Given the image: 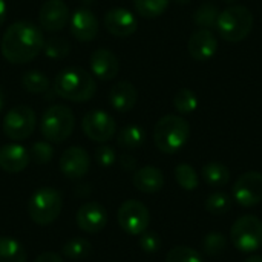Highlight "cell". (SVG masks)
I'll list each match as a JSON object with an SVG mask.
<instances>
[{
	"mask_svg": "<svg viewBox=\"0 0 262 262\" xmlns=\"http://www.w3.org/2000/svg\"><path fill=\"white\" fill-rule=\"evenodd\" d=\"M244 262H262V256H258V255H252V256H249L247 259Z\"/></svg>",
	"mask_w": 262,
	"mask_h": 262,
	"instance_id": "60d3db41",
	"label": "cell"
},
{
	"mask_svg": "<svg viewBox=\"0 0 262 262\" xmlns=\"http://www.w3.org/2000/svg\"><path fill=\"white\" fill-rule=\"evenodd\" d=\"M138 92L129 81H120L109 92V103L117 112H129L135 107Z\"/></svg>",
	"mask_w": 262,
	"mask_h": 262,
	"instance_id": "44dd1931",
	"label": "cell"
},
{
	"mask_svg": "<svg viewBox=\"0 0 262 262\" xmlns=\"http://www.w3.org/2000/svg\"><path fill=\"white\" fill-rule=\"evenodd\" d=\"M69 49H71V45L68 43V40H64L61 37H51L43 45L45 55L49 58H55V60L64 58L69 54Z\"/></svg>",
	"mask_w": 262,
	"mask_h": 262,
	"instance_id": "d6a6232c",
	"label": "cell"
},
{
	"mask_svg": "<svg viewBox=\"0 0 262 262\" xmlns=\"http://www.w3.org/2000/svg\"><path fill=\"white\" fill-rule=\"evenodd\" d=\"M81 129L84 135L95 143H106L115 135L117 126L115 120L101 109L89 111L81 121Z\"/></svg>",
	"mask_w": 262,
	"mask_h": 262,
	"instance_id": "30bf717a",
	"label": "cell"
},
{
	"mask_svg": "<svg viewBox=\"0 0 262 262\" xmlns=\"http://www.w3.org/2000/svg\"><path fill=\"white\" fill-rule=\"evenodd\" d=\"M230 207H232L230 196L223 192H215L206 200V210L215 216L226 215L230 210Z\"/></svg>",
	"mask_w": 262,
	"mask_h": 262,
	"instance_id": "4dcf8cb0",
	"label": "cell"
},
{
	"mask_svg": "<svg viewBox=\"0 0 262 262\" xmlns=\"http://www.w3.org/2000/svg\"><path fill=\"white\" fill-rule=\"evenodd\" d=\"M54 91L64 100L84 103L95 95L97 83L86 69L69 66L57 74L54 80Z\"/></svg>",
	"mask_w": 262,
	"mask_h": 262,
	"instance_id": "7a4b0ae2",
	"label": "cell"
},
{
	"mask_svg": "<svg viewBox=\"0 0 262 262\" xmlns=\"http://www.w3.org/2000/svg\"><path fill=\"white\" fill-rule=\"evenodd\" d=\"M220 17V9L215 3L212 2H204L203 5L198 6V9L193 14V21L196 26L201 29H212L216 26Z\"/></svg>",
	"mask_w": 262,
	"mask_h": 262,
	"instance_id": "d4e9b609",
	"label": "cell"
},
{
	"mask_svg": "<svg viewBox=\"0 0 262 262\" xmlns=\"http://www.w3.org/2000/svg\"><path fill=\"white\" fill-rule=\"evenodd\" d=\"M71 32L78 41H92L98 34V20L86 8H80L71 17Z\"/></svg>",
	"mask_w": 262,
	"mask_h": 262,
	"instance_id": "ac0fdd59",
	"label": "cell"
},
{
	"mask_svg": "<svg viewBox=\"0 0 262 262\" xmlns=\"http://www.w3.org/2000/svg\"><path fill=\"white\" fill-rule=\"evenodd\" d=\"M91 252H92V246L84 238H72L66 241L61 249L63 256L69 259H84L91 255Z\"/></svg>",
	"mask_w": 262,
	"mask_h": 262,
	"instance_id": "4316f807",
	"label": "cell"
},
{
	"mask_svg": "<svg viewBox=\"0 0 262 262\" xmlns=\"http://www.w3.org/2000/svg\"><path fill=\"white\" fill-rule=\"evenodd\" d=\"M75 127V117L68 106L55 104L45 111L40 129L46 141L60 144L66 141Z\"/></svg>",
	"mask_w": 262,
	"mask_h": 262,
	"instance_id": "8992f818",
	"label": "cell"
},
{
	"mask_svg": "<svg viewBox=\"0 0 262 262\" xmlns=\"http://www.w3.org/2000/svg\"><path fill=\"white\" fill-rule=\"evenodd\" d=\"M223 2H226V3H235L236 0H223Z\"/></svg>",
	"mask_w": 262,
	"mask_h": 262,
	"instance_id": "ee69618b",
	"label": "cell"
},
{
	"mask_svg": "<svg viewBox=\"0 0 262 262\" xmlns=\"http://www.w3.org/2000/svg\"><path fill=\"white\" fill-rule=\"evenodd\" d=\"M0 262H26V252L20 241L0 236Z\"/></svg>",
	"mask_w": 262,
	"mask_h": 262,
	"instance_id": "603a6c76",
	"label": "cell"
},
{
	"mask_svg": "<svg viewBox=\"0 0 262 262\" xmlns=\"http://www.w3.org/2000/svg\"><path fill=\"white\" fill-rule=\"evenodd\" d=\"M104 26L115 37H129L137 31L138 23L129 9L112 8L104 15Z\"/></svg>",
	"mask_w": 262,
	"mask_h": 262,
	"instance_id": "9a60e30c",
	"label": "cell"
},
{
	"mask_svg": "<svg viewBox=\"0 0 262 262\" xmlns=\"http://www.w3.org/2000/svg\"><path fill=\"white\" fill-rule=\"evenodd\" d=\"M3 107V92H2V88H0V111Z\"/></svg>",
	"mask_w": 262,
	"mask_h": 262,
	"instance_id": "b9f144b4",
	"label": "cell"
},
{
	"mask_svg": "<svg viewBox=\"0 0 262 262\" xmlns=\"http://www.w3.org/2000/svg\"><path fill=\"white\" fill-rule=\"evenodd\" d=\"M5 18H6V3L5 0H0V25H3Z\"/></svg>",
	"mask_w": 262,
	"mask_h": 262,
	"instance_id": "ab89813d",
	"label": "cell"
},
{
	"mask_svg": "<svg viewBox=\"0 0 262 262\" xmlns=\"http://www.w3.org/2000/svg\"><path fill=\"white\" fill-rule=\"evenodd\" d=\"M138 244H140V249L144 252V253H147V255H154V253H157L158 250H160V247H161V241H160V236L157 235V233H154V232H143L141 235H140V241H138Z\"/></svg>",
	"mask_w": 262,
	"mask_h": 262,
	"instance_id": "d590c367",
	"label": "cell"
},
{
	"mask_svg": "<svg viewBox=\"0 0 262 262\" xmlns=\"http://www.w3.org/2000/svg\"><path fill=\"white\" fill-rule=\"evenodd\" d=\"M34 262H63V259H61L60 255H57L54 252H45Z\"/></svg>",
	"mask_w": 262,
	"mask_h": 262,
	"instance_id": "f35d334b",
	"label": "cell"
},
{
	"mask_svg": "<svg viewBox=\"0 0 262 262\" xmlns=\"http://www.w3.org/2000/svg\"><path fill=\"white\" fill-rule=\"evenodd\" d=\"M173 106L180 114H192L198 107V97L192 89L183 88L175 94Z\"/></svg>",
	"mask_w": 262,
	"mask_h": 262,
	"instance_id": "f546056e",
	"label": "cell"
},
{
	"mask_svg": "<svg viewBox=\"0 0 262 262\" xmlns=\"http://www.w3.org/2000/svg\"><path fill=\"white\" fill-rule=\"evenodd\" d=\"M227 247V238L223 233L212 232L209 233L203 241V250L209 256H220L226 252Z\"/></svg>",
	"mask_w": 262,
	"mask_h": 262,
	"instance_id": "1f68e13d",
	"label": "cell"
},
{
	"mask_svg": "<svg viewBox=\"0 0 262 262\" xmlns=\"http://www.w3.org/2000/svg\"><path fill=\"white\" fill-rule=\"evenodd\" d=\"M35 112L29 106H15L3 118V132L14 141L26 140L35 130Z\"/></svg>",
	"mask_w": 262,
	"mask_h": 262,
	"instance_id": "ba28073f",
	"label": "cell"
},
{
	"mask_svg": "<svg viewBox=\"0 0 262 262\" xmlns=\"http://www.w3.org/2000/svg\"><path fill=\"white\" fill-rule=\"evenodd\" d=\"M63 209V196L54 187H40L32 193L28 203V215L38 226L54 223Z\"/></svg>",
	"mask_w": 262,
	"mask_h": 262,
	"instance_id": "5b68a950",
	"label": "cell"
},
{
	"mask_svg": "<svg viewBox=\"0 0 262 262\" xmlns=\"http://www.w3.org/2000/svg\"><path fill=\"white\" fill-rule=\"evenodd\" d=\"M170 0H134L137 12L144 18L160 17L169 6Z\"/></svg>",
	"mask_w": 262,
	"mask_h": 262,
	"instance_id": "f1b7e54d",
	"label": "cell"
},
{
	"mask_svg": "<svg viewBox=\"0 0 262 262\" xmlns=\"http://www.w3.org/2000/svg\"><path fill=\"white\" fill-rule=\"evenodd\" d=\"M173 2H177V3H180V5H186V3H189L190 0H173Z\"/></svg>",
	"mask_w": 262,
	"mask_h": 262,
	"instance_id": "7bdbcfd3",
	"label": "cell"
},
{
	"mask_svg": "<svg viewBox=\"0 0 262 262\" xmlns=\"http://www.w3.org/2000/svg\"><path fill=\"white\" fill-rule=\"evenodd\" d=\"M21 84L28 92H32V94H45L49 91L48 77L41 71H37V69L25 72L21 77Z\"/></svg>",
	"mask_w": 262,
	"mask_h": 262,
	"instance_id": "484cf974",
	"label": "cell"
},
{
	"mask_svg": "<svg viewBox=\"0 0 262 262\" xmlns=\"http://www.w3.org/2000/svg\"><path fill=\"white\" fill-rule=\"evenodd\" d=\"M230 241L241 253H253L262 246V221L253 215L238 218L230 229Z\"/></svg>",
	"mask_w": 262,
	"mask_h": 262,
	"instance_id": "52a82bcc",
	"label": "cell"
},
{
	"mask_svg": "<svg viewBox=\"0 0 262 262\" xmlns=\"http://www.w3.org/2000/svg\"><path fill=\"white\" fill-rule=\"evenodd\" d=\"M144 140H146L144 129L140 127V126H135V124L123 127L118 132V137H117L118 146L121 149H126V150H134V149L141 147Z\"/></svg>",
	"mask_w": 262,
	"mask_h": 262,
	"instance_id": "cb8c5ba5",
	"label": "cell"
},
{
	"mask_svg": "<svg viewBox=\"0 0 262 262\" xmlns=\"http://www.w3.org/2000/svg\"><path fill=\"white\" fill-rule=\"evenodd\" d=\"M38 21L45 31H61L69 21V8L63 0H46L38 12Z\"/></svg>",
	"mask_w": 262,
	"mask_h": 262,
	"instance_id": "5bb4252c",
	"label": "cell"
},
{
	"mask_svg": "<svg viewBox=\"0 0 262 262\" xmlns=\"http://www.w3.org/2000/svg\"><path fill=\"white\" fill-rule=\"evenodd\" d=\"M95 160H97V163L101 167H111L115 163L117 155H115V150L112 147H109V146H100L95 150Z\"/></svg>",
	"mask_w": 262,
	"mask_h": 262,
	"instance_id": "8d00e7d4",
	"label": "cell"
},
{
	"mask_svg": "<svg viewBox=\"0 0 262 262\" xmlns=\"http://www.w3.org/2000/svg\"><path fill=\"white\" fill-rule=\"evenodd\" d=\"M45 45V35L41 29L31 21H15L9 25L2 37V54L14 64H23L34 60Z\"/></svg>",
	"mask_w": 262,
	"mask_h": 262,
	"instance_id": "6da1fadb",
	"label": "cell"
},
{
	"mask_svg": "<svg viewBox=\"0 0 262 262\" xmlns=\"http://www.w3.org/2000/svg\"><path fill=\"white\" fill-rule=\"evenodd\" d=\"M29 152L15 143L0 147V169L6 173H20L29 164Z\"/></svg>",
	"mask_w": 262,
	"mask_h": 262,
	"instance_id": "d6986e66",
	"label": "cell"
},
{
	"mask_svg": "<svg viewBox=\"0 0 262 262\" xmlns=\"http://www.w3.org/2000/svg\"><path fill=\"white\" fill-rule=\"evenodd\" d=\"M132 183L138 192L152 195L158 193L164 187V175L154 166H144L135 172Z\"/></svg>",
	"mask_w": 262,
	"mask_h": 262,
	"instance_id": "ffe728a7",
	"label": "cell"
},
{
	"mask_svg": "<svg viewBox=\"0 0 262 262\" xmlns=\"http://www.w3.org/2000/svg\"><path fill=\"white\" fill-rule=\"evenodd\" d=\"M175 180L180 184V187H183L187 192H193L200 186V178L196 170L186 163H181L175 167Z\"/></svg>",
	"mask_w": 262,
	"mask_h": 262,
	"instance_id": "83f0119b",
	"label": "cell"
},
{
	"mask_svg": "<svg viewBox=\"0 0 262 262\" xmlns=\"http://www.w3.org/2000/svg\"><path fill=\"white\" fill-rule=\"evenodd\" d=\"M233 198L243 207H253L262 203V173H243L233 184Z\"/></svg>",
	"mask_w": 262,
	"mask_h": 262,
	"instance_id": "8fae6325",
	"label": "cell"
},
{
	"mask_svg": "<svg viewBox=\"0 0 262 262\" xmlns=\"http://www.w3.org/2000/svg\"><path fill=\"white\" fill-rule=\"evenodd\" d=\"M117 220L120 227L132 236H138L147 230L150 224V213L149 209L138 200H127L124 201L118 212Z\"/></svg>",
	"mask_w": 262,
	"mask_h": 262,
	"instance_id": "9c48e42d",
	"label": "cell"
},
{
	"mask_svg": "<svg viewBox=\"0 0 262 262\" xmlns=\"http://www.w3.org/2000/svg\"><path fill=\"white\" fill-rule=\"evenodd\" d=\"M189 54L196 61L210 60L218 49V40L210 29H198L192 34L187 43Z\"/></svg>",
	"mask_w": 262,
	"mask_h": 262,
	"instance_id": "2e32d148",
	"label": "cell"
},
{
	"mask_svg": "<svg viewBox=\"0 0 262 262\" xmlns=\"http://www.w3.org/2000/svg\"><path fill=\"white\" fill-rule=\"evenodd\" d=\"M75 221H77V226L80 230L95 235V233H100L106 227L107 210L100 203H95V201L84 203L77 210Z\"/></svg>",
	"mask_w": 262,
	"mask_h": 262,
	"instance_id": "4fadbf2b",
	"label": "cell"
},
{
	"mask_svg": "<svg viewBox=\"0 0 262 262\" xmlns=\"http://www.w3.org/2000/svg\"><path fill=\"white\" fill-rule=\"evenodd\" d=\"M89 166H91L89 154L83 147H80V146L68 147L61 154L60 170L69 180H80V178H83L89 172Z\"/></svg>",
	"mask_w": 262,
	"mask_h": 262,
	"instance_id": "7c38bea8",
	"label": "cell"
},
{
	"mask_svg": "<svg viewBox=\"0 0 262 262\" xmlns=\"http://www.w3.org/2000/svg\"><path fill=\"white\" fill-rule=\"evenodd\" d=\"M54 157V147L51 146L49 141H37L31 146L29 150V158L35 163V164H48Z\"/></svg>",
	"mask_w": 262,
	"mask_h": 262,
	"instance_id": "836d02e7",
	"label": "cell"
},
{
	"mask_svg": "<svg viewBox=\"0 0 262 262\" xmlns=\"http://www.w3.org/2000/svg\"><path fill=\"white\" fill-rule=\"evenodd\" d=\"M203 180L210 186V187H223L229 183L230 180V172L227 169V166H224L223 163H207L203 166Z\"/></svg>",
	"mask_w": 262,
	"mask_h": 262,
	"instance_id": "7402d4cb",
	"label": "cell"
},
{
	"mask_svg": "<svg viewBox=\"0 0 262 262\" xmlns=\"http://www.w3.org/2000/svg\"><path fill=\"white\" fill-rule=\"evenodd\" d=\"M216 29L226 41L238 43L249 37L253 29V14L247 6L233 5L220 12Z\"/></svg>",
	"mask_w": 262,
	"mask_h": 262,
	"instance_id": "277c9868",
	"label": "cell"
},
{
	"mask_svg": "<svg viewBox=\"0 0 262 262\" xmlns=\"http://www.w3.org/2000/svg\"><path fill=\"white\" fill-rule=\"evenodd\" d=\"M89 64L92 74L103 81L114 80L120 71V61L117 55L106 48H100L94 51L89 58Z\"/></svg>",
	"mask_w": 262,
	"mask_h": 262,
	"instance_id": "e0dca14e",
	"label": "cell"
},
{
	"mask_svg": "<svg viewBox=\"0 0 262 262\" xmlns=\"http://www.w3.org/2000/svg\"><path fill=\"white\" fill-rule=\"evenodd\" d=\"M190 138V124L180 115H164L154 127L155 146L163 154H177Z\"/></svg>",
	"mask_w": 262,
	"mask_h": 262,
	"instance_id": "3957f363",
	"label": "cell"
},
{
	"mask_svg": "<svg viewBox=\"0 0 262 262\" xmlns=\"http://www.w3.org/2000/svg\"><path fill=\"white\" fill-rule=\"evenodd\" d=\"M118 163H120V167L123 170H126V172H132V170L137 169V160L132 155H129V154H123L120 157Z\"/></svg>",
	"mask_w": 262,
	"mask_h": 262,
	"instance_id": "74e56055",
	"label": "cell"
},
{
	"mask_svg": "<svg viewBox=\"0 0 262 262\" xmlns=\"http://www.w3.org/2000/svg\"><path fill=\"white\" fill-rule=\"evenodd\" d=\"M166 262H203V258L195 249L178 246L167 253Z\"/></svg>",
	"mask_w": 262,
	"mask_h": 262,
	"instance_id": "e575fe53",
	"label": "cell"
}]
</instances>
